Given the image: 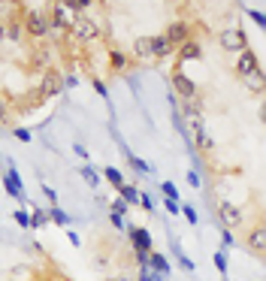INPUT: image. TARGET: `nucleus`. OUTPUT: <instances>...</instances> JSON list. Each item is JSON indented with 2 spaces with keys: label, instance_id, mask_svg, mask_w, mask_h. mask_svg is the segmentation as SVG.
Here are the masks:
<instances>
[{
  "label": "nucleus",
  "instance_id": "2",
  "mask_svg": "<svg viewBox=\"0 0 266 281\" xmlns=\"http://www.w3.org/2000/svg\"><path fill=\"white\" fill-rule=\"evenodd\" d=\"M100 36V24L88 15H73L70 27H67V39H76V43H94Z\"/></svg>",
  "mask_w": 266,
  "mask_h": 281
},
{
  "label": "nucleus",
  "instance_id": "14",
  "mask_svg": "<svg viewBox=\"0 0 266 281\" xmlns=\"http://www.w3.org/2000/svg\"><path fill=\"white\" fill-rule=\"evenodd\" d=\"M176 52H178V61H197V58L203 55V49H200V43H197L194 36L187 39V43H181V46H178Z\"/></svg>",
  "mask_w": 266,
  "mask_h": 281
},
{
  "label": "nucleus",
  "instance_id": "18",
  "mask_svg": "<svg viewBox=\"0 0 266 281\" xmlns=\"http://www.w3.org/2000/svg\"><path fill=\"white\" fill-rule=\"evenodd\" d=\"M191 127H194V133H197V136H194V139H197V148H203V151H209V148H212V136L206 133V127H203V121H197V124H191Z\"/></svg>",
  "mask_w": 266,
  "mask_h": 281
},
{
  "label": "nucleus",
  "instance_id": "46",
  "mask_svg": "<svg viewBox=\"0 0 266 281\" xmlns=\"http://www.w3.org/2000/svg\"><path fill=\"white\" fill-rule=\"evenodd\" d=\"M187 182H191V185H194V187H200V176H197V173H194V170H191V173H187Z\"/></svg>",
  "mask_w": 266,
  "mask_h": 281
},
{
  "label": "nucleus",
  "instance_id": "12",
  "mask_svg": "<svg viewBox=\"0 0 266 281\" xmlns=\"http://www.w3.org/2000/svg\"><path fill=\"white\" fill-rule=\"evenodd\" d=\"M130 242H133L136 254H148V251H151V233H148L145 227H133V230H130Z\"/></svg>",
  "mask_w": 266,
  "mask_h": 281
},
{
  "label": "nucleus",
  "instance_id": "1",
  "mask_svg": "<svg viewBox=\"0 0 266 281\" xmlns=\"http://www.w3.org/2000/svg\"><path fill=\"white\" fill-rule=\"evenodd\" d=\"M18 21L24 27V36H33V39H46L49 36V15L40 6H24Z\"/></svg>",
  "mask_w": 266,
  "mask_h": 281
},
{
  "label": "nucleus",
  "instance_id": "36",
  "mask_svg": "<svg viewBox=\"0 0 266 281\" xmlns=\"http://www.w3.org/2000/svg\"><path fill=\"white\" fill-rule=\"evenodd\" d=\"M164 206H167V212H170V215H178V209H181V203H176V199H167Z\"/></svg>",
  "mask_w": 266,
  "mask_h": 281
},
{
  "label": "nucleus",
  "instance_id": "15",
  "mask_svg": "<svg viewBox=\"0 0 266 281\" xmlns=\"http://www.w3.org/2000/svg\"><path fill=\"white\" fill-rule=\"evenodd\" d=\"M181 115L187 118L191 124H197V121H203V112H200V100H184L181 103Z\"/></svg>",
  "mask_w": 266,
  "mask_h": 281
},
{
  "label": "nucleus",
  "instance_id": "4",
  "mask_svg": "<svg viewBox=\"0 0 266 281\" xmlns=\"http://www.w3.org/2000/svg\"><path fill=\"white\" fill-rule=\"evenodd\" d=\"M46 15H49V33H55L58 39H67V27H70V12H67V6L64 3H52L49 9H46Z\"/></svg>",
  "mask_w": 266,
  "mask_h": 281
},
{
  "label": "nucleus",
  "instance_id": "10",
  "mask_svg": "<svg viewBox=\"0 0 266 281\" xmlns=\"http://www.w3.org/2000/svg\"><path fill=\"white\" fill-rule=\"evenodd\" d=\"M0 39H3V43H21V39H24L21 21L18 18H6L3 24H0Z\"/></svg>",
  "mask_w": 266,
  "mask_h": 281
},
{
  "label": "nucleus",
  "instance_id": "45",
  "mask_svg": "<svg viewBox=\"0 0 266 281\" xmlns=\"http://www.w3.org/2000/svg\"><path fill=\"white\" fill-rule=\"evenodd\" d=\"M178 263H181V269H187V272H191V269H194V263H191V260H187V257H181V254H178Z\"/></svg>",
  "mask_w": 266,
  "mask_h": 281
},
{
  "label": "nucleus",
  "instance_id": "9",
  "mask_svg": "<svg viewBox=\"0 0 266 281\" xmlns=\"http://www.w3.org/2000/svg\"><path fill=\"white\" fill-rule=\"evenodd\" d=\"M257 70H260V61H257V55H254L251 49L239 52V61H236V73H239L242 79H248V76H254Z\"/></svg>",
  "mask_w": 266,
  "mask_h": 281
},
{
  "label": "nucleus",
  "instance_id": "27",
  "mask_svg": "<svg viewBox=\"0 0 266 281\" xmlns=\"http://www.w3.org/2000/svg\"><path fill=\"white\" fill-rule=\"evenodd\" d=\"M12 218H15V224H18V227H21V230H30V215H27V212H24V209H18V212H15V215H12Z\"/></svg>",
  "mask_w": 266,
  "mask_h": 281
},
{
  "label": "nucleus",
  "instance_id": "20",
  "mask_svg": "<svg viewBox=\"0 0 266 281\" xmlns=\"http://www.w3.org/2000/svg\"><path fill=\"white\" fill-rule=\"evenodd\" d=\"M103 176L109 179V185L115 187V190H121V187H124V176H121V173H118L115 167H106V170H103Z\"/></svg>",
  "mask_w": 266,
  "mask_h": 281
},
{
  "label": "nucleus",
  "instance_id": "21",
  "mask_svg": "<svg viewBox=\"0 0 266 281\" xmlns=\"http://www.w3.org/2000/svg\"><path fill=\"white\" fill-rule=\"evenodd\" d=\"M118 193H121V199H124L127 206H130V203H139V190H136L133 185H124V187H121Z\"/></svg>",
  "mask_w": 266,
  "mask_h": 281
},
{
  "label": "nucleus",
  "instance_id": "32",
  "mask_svg": "<svg viewBox=\"0 0 266 281\" xmlns=\"http://www.w3.org/2000/svg\"><path fill=\"white\" fill-rule=\"evenodd\" d=\"M178 212H181V215H184L187 221H191V224H197V209H194V206H181Z\"/></svg>",
  "mask_w": 266,
  "mask_h": 281
},
{
  "label": "nucleus",
  "instance_id": "39",
  "mask_svg": "<svg viewBox=\"0 0 266 281\" xmlns=\"http://www.w3.org/2000/svg\"><path fill=\"white\" fill-rule=\"evenodd\" d=\"M248 15H251V18H254V21H257V24H260V27H263V24H266V18H263V12H260V9H251V12H248Z\"/></svg>",
  "mask_w": 266,
  "mask_h": 281
},
{
  "label": "nucleus",
  "instance_id": "25",
  "mask_svg": "<svg viewBox=\"0 0 266 281\" xmlns=\"http://www.w3.org/2000/svg\"><path fill=\"white\" fill-rule=\"evenodd\" d=\"M248 88H251L254 94H260V91H263V70H257L254 76H248Z\"/></svg>",
  "mask_w": 266,
  "mask_h": 281
},
{
  "label": "nucleus",
  "instance_id": "16",
  "mask_svg": "<svg viewBox=\"0 0 266 281\" xmlns=\"http://www.w3.org/2000/svg\"><path fill=\"white\" fill-rule=\"evenodd\" d=\"M3 185H6V190H9L15 199H21V179H18L15 167H9V170H6V176H3Z\"/></svg>",
  "mask_w": 266,
  "mask_h": 281
},
{
  "label": "nucleus",
  "instance_id": "26",
  "mask_svg": "<svg viewBox=\"0 0 266 281\" xmlns=\"http://www.w3.org/2000/svg\"><path fill=\"white\" fill-rule=\"evenodd\" d=\"M82 179H85V182H88L91 187H97V185H100V176H97V173H94L91 167H82Z\"/></svg>",
  "mask_w": 266,
  "mask_h": 281
},
{
  "label": "nucleus",
  "instance_id": "41",
  "mask_svg": "<svg viewBox=\"0 0 266 281\" xmlns=\"http://www.w3.org/2000/svg\"><path fill=\"white\" fill-rule=\"evenodd\" d=\"M67 239H70L73 245H79V242H82V239H79V233H76V230H67Z\"/></svg>",
  "mask_w": 266,
  "mask_h": 281
},
{
  "label": "nucleus",
  "instance_id": "7",
  "mask_svg": "<svg viewBox=\"0 0 266 281\" xmlns=\"http://www.w3.org/2000/svg\"><path fill=\"white\" fill-rule=\"evenodd\" d=\"M173 88H176V94L181 100H197V82H194L191 76H184L181 70L173 73Z\"/></svg>",
  "mask_w": 266,
  "mask_h": 281
},
{
  "label": "nucleus",
  "instance_id": "17",
  "mask_svg": "<svg viewBox=\"0 0 266 281\" xmlns=\"http://www.w3.org/2000/svg\"><path fill=\"white\" fill-rule=\"evenodd\" d=\"M148 269H151V272H158V275H167V272H170V263H167L161 254L148 251Z\"/></svg>",
  "mask_w": 266,
  "mask_h": 281
},
{
  "label": "nucleus",
  "instance_id": "43",
  "mask_svg": "<svg viewBox=\"0 0 266 281\" xmlns=\"http://www.w3.org/2000/svg\"><path fill=\"white\" fill-rule=\"evenodd\" d=\"M76 157H82V160H91V157H88V151H85V145H76Z\"/></svg>",
  "mask_w": 266,
  "mask_h": 281
},
{
  "label": "nucleus",
  "instance_id": "38",
  "mask_svg": "<svg viewBox=\"0 0 266 281\" xmlns=\"http://www.w3.org/2000/svg\"><path fill=\"white\" fill-rule=\"evenodd\" d=\"M43 193H46V196L52 199V206H58V193H55V190H52L49 185H43Z\"/></svg>",
  "mask_w": 266,
  "mask_h": 281
},
{
  "label": "nucleus",
  "instance_id": "6",
  "mask_svg": "<svg viewBox=\"0 0 266 281\" xmlns=\"http://www.w3.org/2000/svg\"><path fill=\"white\" fill-rule=\"evenodd\" d=\"M218 43H221V49H227V52H245V49H248L245 33H242V30H236V27L221 30V33H218Z\"/></svg>",
  "mask_w": 266,
  "mask_h": 281
},
{
  "label": "nucleus",
  "instance_id": "42",
  "mask_svg": "<svg viewBox=\"0 0 266 281\" xmlns=\"http://www.w3.org/2000/svg\"><path fill=\"white\" fill-rule=\"evenodd\" d=\"M94 91H97V94H100V97H106V85H103V82H100V79H94Z\"/></svg>",
  "mask_w": 266,
  "mask_h": 281
},
{
  "label": "nucleus",
  "instance_id": "40",
  "mask_svg": "<svg viewBox=\"0 0 266 281\" xmlns=\"http://www.w3.org/2000/svg\"><path fill=\"white\" fill-rule=\"evenodd\" d=\"M15 139H21V142H30V133H27V127H18V130H15Z\"/></svg>",
  "mask_w": 266,
  "mask_h": 281
},
{
  "label": "nucleus",
  "instance_id": "44",
  "mask_svg": "<svg viewBox=\"0 0 266 281\" xmlns=\"http://www.w3.org/2000/svg\"><path fill=\"white\" fill-rule=\"evenodd\" d=\"M112 227H118V230H124V218H121V215H112Z\"/></svg>",
  "mask_w": 266,
  "mask_h": 281
},
{
  "label": "nucleus",
  "instance_id": "23",
  "mask_svg": "<svg viewBox=\"0 0 266 281\" xmlns=\"http://www.w3.org/2000/svg\"><path fill=\"white\" fill-rule=\"evenodd\" d=\"M49 221V212H43V209H36L33 215H30V230H40L43 224Z\"/></svg>",
  "mask_w": 266,
  "mask_h": 281
},
{
  "label": "nucleus",
  "instance_id": "35",
  "mask_svg": "<svg viewBox=\"0 0 266 281\" xmlns=\"http://www.w3.org/2000/svg\"><path fill=\"white\" fill-rule=\"evenodd\" d=\"M139 203H142V209H145V212L155 209V203H151V196H148V193H139Z\"/></svg>",
  "mask_w": 266,
  "mask_h": 281
},
{
  "label": "nucleus",
  "instance_id": "19",
  "mask_svg": "<svg viewBox=\"0 0 266 281\" xmlns=\"http://www.w3.org/2000/svg\"><path fill=\"white\" fill-rule=\"evenodd\" d=\"M49 64H52V52H49L46 46H40V49H36V55H33V67L46 73V70H49Z\"/></svg>",
  "mask_w": 266,
  "mask_h": 281
},
{
  "label": "nucleus",
  "instance_id": "3",
  "mask_svg": "<svg viewBox=\"0 0 266 281\" xmlns=\"http://www.w3.org/2000/svg\"><path fill=\"white\" fill-rule=\"evenodd\" d=\"M64 91V76L55 70V67H49L43 76H40V88H36V97L40 100H52V97H58Z\"/></svg>",
  "mask_w": 266,
  "mask_h": 281
},
{
  "label": "nucleus",
  "instance_id": "28",
  "mask_svg": "<svg viewBox=\"0 0 266 281\" xmlns=\"http://www.w3.org/2000/svg\"><path fill=\"white\" fill-rule=\"evenodd\" d=\"M170 55H173V49L167 46V39L158 33V61H161V58H170Z\"/></svg>",
  "mask_w": 266,
  "mask_h": 281
},
{
  "label": "nucleus",
  "instance_id": "29",
  "mask_svg": "<svg viewBox=\"0 0 266 281\" xmlns=\"http://www.w3.org/2000/svg\"><path fill=\"white\" fill-rule=\"evenodd\" d=\"M161 187H164V193H167V199H176V203H178V187H176L173 182H164Z\"/></svg>",
  "mask_w": 266,
  "mask_h": 281
},
{
  "label": "nucleus",
  "instance_id": "31",
  "mask_svg": "<svg viewBox=\"0 0 266 281\" xmlns=\"http://www.w3.org/2000/svg\"><path fill=\"white\" fill-rule=\"evenodd\" d=\"M112 215H121V218L127 215V203H124V199H121V196L115 199V203H112Z\"/></svg>",
  "mask_w": 266,
  "mask_h": 281
},
{
  "label": "nucleus",
  "instance_id": "24",
  "mask_svg": "<svg viewBox=\"0 0 266 281\" xmlns=\"http://www.w3.org/2000/svg\"><path fill=\"white\" fill-rule=\"evenodd\" d=\"M49 218H52L55 224H61V227H67V224H70V215H67L64 209H58V206H52V212H49Z\"/></svg>",
  "mask_w": 266,
  "mask_h": 281
},
{
  "label": "nucleus",
  "instance_id": "37",
  "mask_svg": "<svg viewBox=\"0 0 266 281\" xmlns=\"http://www.w3.org/2000/svg\"><path fill=\"white\" fill-rule=\"evenodd\" d=\"M79 85V76H64V88H76Z\"/></svg>",
  "mask_w": 266,
  "mask_h": 281
},
{
  "label": "nucleus",
  "instance_id": "11",
  "mask_svg": "<svg viewBox=\"0 0 266 281\" xmlns=\"http://www.w3.org/2000/svg\"><path fill=\"white\" fill-rule=\"evenodd\" d=\"M218 215H221V221H224L227 227H239V224H242V209H239L236 203H227V199L218 206Z\"/></svg>",
  "mask_w": 266,
  "mask_h": 281
},
{
  "label": "nucleus",
  "instance_id": "34",
  "mask_svg": "<svg viewBox=\"0 0 266 281\" xmlns=\"http://www.w3.org/2000/svg\"><path fill=\"white\" fill-rule=\"evenodd\" d=\"M130 164H133V167H136L139 173H151V167L145 164V160H139V157H130Z\"/></svg>",
  "mask_w": 266,
  "mask_h": 281
},
{
  "label": "nucleus",
  "instance_id": "22",
  "mask_svg": "<svg viewBox=\"0 0 266 281\" xmlns=\"http://www.w3.org/2000/svg\"><path fill=\"white\" fill-rule=\"evenodd\" d=\"M109 61H112V70H115V73H121V70L127 67V55H124V52H112Z\"/></svg>",
  "mask_w": 266,
  "mask_h": 281
},
{
  "label": "nucleus",
  "instance_id": "30",
  "mask_svg": "<svg viewBox=\"0 0 266 281\" xmlns=\"http://www.w3.org/2000/svg\"><path fill=\"white\" fill-rule=\"evenodd\" d=\"M139 281H164V275H158V272H151L148 266H142V275H139Z\"/></svg>",
  "mask_w": 266,
  "mask_h": 281
},
{
  "label": "nucleus",
  "instance_id": "33",
  "mask_svg": "<svg viewBox=\"0 0 266 281\" xmlns=\"http://www.w3.org/2000/svg\"><path fill=\"white\" fill-rule=\"evenodd\" d=\"M215 266H218L221 272H227V251H218V254H215Z\"/></svg>",
  "mask_w": 266,
  "mask_h": 281
},
{
  "label": "nucleus",
  "instance_id": "13",
  "mask_svg": "<svg viewBox=\"0 0 266 281\" xmlns=\"http://www.w3.org/2000/svg\"><path fill=\"white\" fill-rule=\"evenodd\" d=\"M245 245H248L257 257H263V254H266V230H263V227H254V230L248 233V239H245Z\"/></svg>",
  "mask_w": 266,
  "mask_h": 281
},
{
  "label": "nucleus",
  "instance_id": "8",
  "mask_svg": "<svg viewBox=\"0 0 266 281\" xmlns=\"http://www.w3.org/2000/svg\"><path fill=\"white\" fill-rule=\"evenodd\" d=\"M133 55L139 61H158V36H136Z\"/></svg>",
  "mask_w": 266,
  "mask_h": 281
},
{
  "label": "nucleus",
  "instance_id": "5",
  "mask_svg": "<svg viewBox=\"0 0 266 281\" xmlns=\"http://www.w3.org/2000/svg\"><path fill=\"white\" fill-rule=\"evenodd\" d=\"M161 36L167 39V46L176 52L181 43H187V39H191V24H187V21H173V24H170Z\"/></svg>",
  "mask_w": 266,
  "mask_h": 281
}]
</instances>
